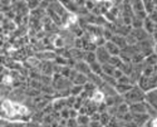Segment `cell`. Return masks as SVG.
<instances>
[{
	"mask_svg": "<svg viewBox=\"0 0 157 127\" xmlns=\"http://www.w3.org/2000/svg\"><path fill=\"white\" fill-rule=\"evenodd\" d=\"M104 47H106V49L109 52V54H111V56H118V54H120V49H121V48H120L118 45H117L114 42L108 40Z\"/></svg>",
	"mask_w": 157,
	"mask_h": 127,
	"instance_id": "7a4b0ae2",
	"label": "cell"
},
{
	"mask_svg": "<svg viewBox=\"0 0 157 127\" xmlns=\"http://www.w3.org/2000/svg\"><path fill=\"white\" fill-rule=\"evenodd\" d=\"M77 121L79 125H88L89 123V117L87 115H79L77 118Z\"/></svg>",
	"mask_w": 157,
	"mask_h": 127,
	"instance_id": "3957f363",
	"label": "cell"
},
{
	"mask_svg": "<svg viewBox=\"0 0 157 127\" xmlns=\"http://www.w3.org/2000/svg\"><path fill=\"white\" fill-rule=\"evenodd\" d=\"M145 96L143 94V91L140 90V88H136V90H129L127 93H124V97L126 99H133V102H141L142 97Z\"/></svg>",
	"mask_w": 157,
	"mask_h": 127,
	"instance_id": "6da1fadb",
	"label": "cell"
},
{
	"mask_svg": "<svg viewBox=\"0 0 157 127\" xmlns=\"http://www.w3.org/2000/svg\"><path fill=\"white\" fill-rule=\"evenodd\" d=\"M54 45L56 47H63L64 45V39H62V38H57V40L54 42Z\"/></svg>",
	"mask_w": 157,
	"mask_h": 127,
	"instance_id": "277c9868",
	"label": "cell"
}]
</instances>
